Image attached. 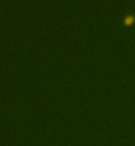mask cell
Returning a JSON list of instances; mask_svg holds the SVG:
<instances>
[{
	"label": "cell",
	"instance_id": "cell-1",
	"mask_svg": "<svg viewBox=\"0 0 135 146\" xmlns=\"http://www.w3.org/2000/svg\"><path fill=\"white\" fill-rule=\"evenodd\" d=\"M132 20H134V16H128V17H126V23H131Z\"/></svg>",
	"mask_w": 135,
	"mask_h": 146
}]
</instances>
